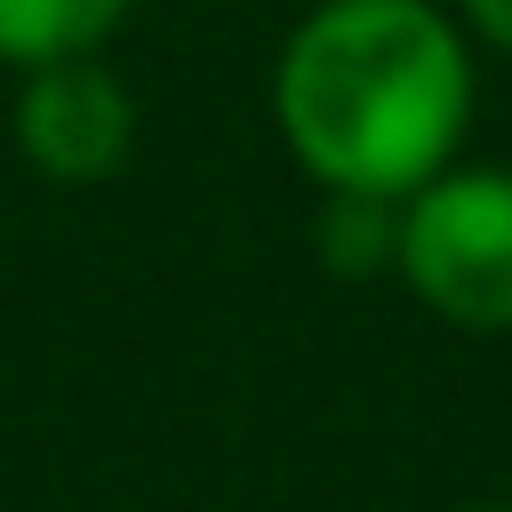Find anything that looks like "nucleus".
<instances>
[{"label":"nucleus","instance_id":"nucleus-1","mask_svg":"<svg viewBox=\"0 0 512 512\" xmlns=\"http://www.w3.org/2000/svg\"><path fill=\"white\" fill-rule=\"evenodd\" d=\"M472 32L448 0H312L272 56V128L304 184L408 200L464 160Z\"/></svg>","mask_w":512,"mask_h":512},{"label":"nucleus","instance_id":"nucleus-2","mask_svg":"<svg viewBox=\"0 0 512 512\" xmlns=\"http://www.w3.org/2000/svg\"><path fill=\"white\" fill-rule=\"evenodd\" d=\"M392 272L432 320L464 336H512V168L456 160L408 192Z\"/></svg>","mask_w":512,"mask_h":512},{"label":"nucleus","instance_id":"nucleus-3","mask_svg":"<svg viewBox=\"0 0 512 512\" xmlns=\"http://www.w3.org/2000/svg\"><path fill=\"white\" fill-rule=\"evenodd\" d=\"M8 136H16L24 168L64 192L112 184L136 152V88L112 72V56H64L40 72H16Z\"/></svg>","mask_w":512,"mask_h":512},{"label":"nucleus","instance_id":"nucleus-4","mask_svg":"<svg viewBox=\"0 0 512 512\" xmlns=\"http://www.w3.org/2000/svg\"><path fill=\"white\" fill-rule=\"evenodd\" d=\"M136 0H0V64L40 72L64 56H104Z\"/></svg>","mask_w":512,"mask_h":512},{"label":"nucleus","instance_id":"nucleus-5","mask_svg":"<svg viewBox=\"0 0 512 512\" xmlns=\"http://www.w3.org/2000/svg\"><path fill=\"white\" fill-rule=\"evenodd\" d=\"M312 248H320V264L344 272V280L392 272V256H400V208H392V200H344V192H320Z\"/></svg>","mask_w":512,"mask_h":512},{"label":"nucleus","instance_id":"nucleus-6","mask_svg":"<svg viewBox=\"0 0 512 512\" xmlns=\"http://www.w3.org/2000/svg\"><path fill=\"white\" fill-rule=\"evenodd\" d=\"M448 8H456V24L472 32V48L512 56V0H448Z\"/></svg>","mask_w":512,"mask_h":512},{"label":"nucleus","instance_id":"nucleus-7","mask_svg":"<svg viewBox=\"0 0 512 512\" xmlns=\"http://www.w3.org/2000/svg\"><path fill=\"white\" fill-rule=\"evenodd\" d=\"M456 512H512V504H456Z\"/></svg>","mask_w":512,"mask_h":512}]
</instances>
